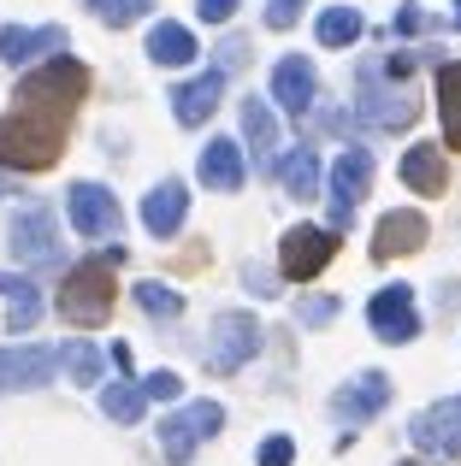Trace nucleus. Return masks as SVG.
Wrapping results in <instances>:
<instances>
[{"mask_svg":"<svg viewBox=\"0 0 461 466\" xmlns=\"http://www.w3.org/2000/svg\"><path fill=\"white\" fill-rule=\"evenodd\" d=\"M66 154V118L59 113H36V106H18V113L0 118V166L6 171H47Z\"/></svg>","mask_w":461,"mask_h":466,"instance_id":"nucleus-1","label":"nucleus"},{"mask_svg":"<svg viewBox=\"0 0 461 466\" xmlns=\"http://www.w3.org/2000/svg\"><path fill=\"white\" fill-rule=\"evenodd\" d=\"M59 313L77 330H95V325L113 319V260H107V254L66 272V284H59Z\"/></svg>","mask_w":461,"mask_h":466,"instance_id":"nucleus-2","label":"nucleus"},{"mask_svg":"<svg viewBox=\"0 0 461 466\" xmlns=\"http://www.w3.org/2000/svg\"><path fill=\"white\" fill-rule=\"evenodd\" d=\"M83 95H89V66L71 59V54H54L42 71H30V77L18 83V106H42V113H59V118H66Z\"/></svg>","mask_w":461,"mask_h":466,"instance_id":"nucleus-3","label":"nucleus"},{"mask_svg":"<svg viewBox=\"0 0 461 466\" xmlns=\"http://www.w3.org/2000/svg\"><path fill=\"white\" fill-rule=\"evenodd\" d=\"M361 118H367L373 130H408L420 118V101L408 89H391V83H384L379 59L361 66Z\"/></svg>","mask_w":461,"mask_h":466,"instance_id":"nucleus-4","label":"nucleus"},{"mask_svg":"<svg viewBox=\"0 0 461 466\" xmlns=\"http://www.w3.org/2000/svg\"><path fill=\"white\" fill-rule=\"evenodd\" d=\"M332 254H337V230H325V225H290L284 242H278V272H284L290 284H308V278L325 272Z\"/></svg>","mask_w":461,"mask_h":466,"instance_id":"nucleus-5","label":"nucleus"},{"mask_svg":"<svg viewBox=\"0 0 461 466\" xmlns=\"http://www.w3.org/2000/svg\"><path fill=\"white\" fill-rule=\"evenodd\" d=\"M220 425H225V408H220V401H190V408L166 413V420H160L166 461H172V466H190V461H196V443H201V437H213Z\"/></svg>","mask_w":461,"mask_h":466,"instance_id":"nucleus-6","label":"nucleus"},{"mask_svg":"<svg viewBox=\"0 0 461 466\" xmlns=\"http://www.w3.org/2000/svg\"><path fill=\"white\" fill-rule=\"evenodd\" d=\"M66 207H71L77 237H89V242L118 237V225H125V213H118V201H113V189H107V183H71Z\"/></svg>","mask_w":461,"mask_h":466,"instance_id":"nucleus-7","label":"nucleus"},{"mask_svg":"<svg viewBox=\"0 0 461 466\" xmlns=\"http://www.w3.org/2000/svg\"><path fill=\"white\" fill-rule=\"evenodd\" d=\"M325 189H332V230H349V218H355L361 195L373 189V154H367V148H349V154L332 166Z\"/></svg>","mask_w":461,"mask_h":466,"instance_id":"nucleus-8","label":"nucleus"},{"mask_svg":"<svg viewBox=\"0 0 461 466\" xmlns=\"http://www.w3.org/2000/svg\"><path fill=\"white\" fill-rule=\"evenodd\" d=\"M12 254H18V266H59V218L47 213V207H24L18 218H12Z\"/></svg>","mask_w":461,"mask_h":466,"instance_id":"nucleus-9","label":"nucleus"},{"mask_svg":"<svg viewBox=\"0 0 461 466\" xmlns=\"http://www.w3.org/2000/svg\"><path fill=\"white\" fill-rule=\"evenodd\" d=\"M254 349H261V325H254V313H220V319H213V342H208V366H213V372H237V366H249Z\"/></svg>","mask_w":461,"mask_h":466,"instance_id":"nucleus-10","label":"nucleus"},{"mask_svg":"<svg viewBox=\"0 0 461 466\" xmlns=\"http://www.w3.org/2000/svg\"><path fill=\"white\" fill-rule=\"evenodd\" d=\"M367 325H373V337H384V342H415L420 337L415 289H408V284H384L379 296L367 301Z\"/></svg>","mask_w":461,"mask_h":466,"instance_id":"nucleus-11","label":"nucleus"},{"mask_svg":"<svg viewBox=\"0 0 461 466\" xmlns=\"http://www.w3.org/2000/svg\"><path fill=\"white\" fill-rule=\"evenodd\" d=\"M408 437H415L420 455H461V396H444L432 408H420Z\"/></svg>","mask_w":461,"mask_h":466,"instance_id":"nucleus-12","label":"nucleus"},{"mask_svg":"<svg viewBox=\"0 0 461 466\" xmlns=\"http://www.w3.org/2000/svg\"><path fill=\"white\" fill-rule=\"evenodd\" d=\"M384 408H391V378L384 372H355L332 396V420L337 425H367V420H379Z\"/></svg>","mask_w":461,"mask_h":466,"instance_id":"nucleus-13","label":"nucleus"},{"mask_svg":"<svg viewBox=\"0 0 461 466\" xmlns=\"http://www.w3.org/2000/svg\"><path fill=\"white\" fill-rule=\"evenodd\" d=\"M54 372H59V349H47V342L0 349V396H6V390H42Z\"/></svg>","mask_w":461,"mask_h":466,"instance_id":"nucleus-14","label":"nucleus"},{"mask_svg":"<svg viewBox=\"0 0 461 466\" xmlns=\"http://www.w3.org/2000/svg\"><path fill=\"white\" fill-rule=\"evenodd\" d=\"M432 237V225L415 213V207H396L373 225V260H403V254H420Z\"/></svg>","mask_w":461,"mask_h":466,"instance_id":"nucleus-15","label":"nucleus"},{"mask_svg":"<svg viewBox=\"0 0 461 466\" xmlns=\"http://www.w3.org/2000/svg\"><path fill=\"white\" fill-rule=\"evenodd\" d=\"M272 95H278V106L284 113H308L313 106V95H320V71H313V59L308 54H284L272 66Z\"/></svg>","mask_w":461,"mask_h":466,"instance_id":"nucleus-16","label":"nucleus"},{"mask_svg":"<svg viewBox=\"0 0 461 466\" xmlns=\"http://www.w3.org/2000/svg\"><path fill=\"white\" fill-rule=\"evenodd\" d=\"M184 218H190V189L178 177L154 183L149 201H142V225H149V237H178V230H184Z\"/></svg>","mask_w":461,"mask_h":466,"instance_id":"nucleus-17","label":"nucleus"},{"mask_svg":"<svg viewBox=\"0 0 461 466\" xmlns=\"http://www.w3.org/2000/svg\"><path fill=\"white\" fill-rule=\"evenodd\" d=\"M220 95H225V71H201V77L178 83V89H172L178 125H208V118L220 113Z\"/></svg>","mask_w":461,"mask_h":466,"instance_id":"nucleus-18","label":"nucleus"},{"mask_svg":"<svg viewBox=\"0 0 461 466\" xmlns=\"http://www.w3.org/2000/svg\"><path fill=\"white\" fill-rule=\"evenodd\" d=\"M59 47H66V30H59V24H42V30H18V24H0V59H6V66L54 59Z\"/></svg>","mask_w":461,"mask_h":466,"instance_id":"nucleus-19","label":"nucleus"},{"mask_svg":"<svg viewBox=\"0 0 461 466\" xmlns=\"http://www.w3.org/2000/svg\"><path fill=\"white\" fill-rule=\"evenodd\" d=\"M242 142H249V154H254V171H266L272 177L278 171V118H272V106L266 101H242Z\"/></svg>","mask_w":461,"mask_h":466,"instance_id":"nucleus-20","label":"nucleus"},{"mask_svg":"<svg viewBox=\"0 0 461 466\" xmlns=\"http://www.w3.org/2000/svg\"><path fill=\"white\" fill-rule=\"evenodd\" d=\"M242 177H249V159H242V148L230 137H213L208 148H201V183L220 195H237Z\"/></svg>","mask_w":461,"mask_h":466,"instance_id":"nucleus-21","label":"nucleus"},{"mask_svg":"<svg viewBox=\"0 0 461 466\" xmlns=\"http://www.w3.org/2000/svg\"><path fill=\"white\" fill-rule=\"evenodd\" d=\"M403 183L420 189V195H444V189H450V166H444L438 142H415V148L403 154Z\"/></svg>","mask_w":461,"mask_h":466,"instance_id":"nucleus-22","label":"nucleus"},{"mask_svg":"<svg viewBox=\"0 0 461 466\" xmlns=\"http://www.w3.org/2000/svg\"><path fill=\"white\" fill-rule=\"evenodd\" d=\"M272 177L284 183V195H296V201H313V195H320V154L302 142V148L278 154V171H272Z\"/></svg>","mask_w":461,"mask_h":466,"instance_id":"nucleus-23","label":"nucleus"},{"mask_svg":"<svg viewBox=\"0 0 461 466\" xmlns=\"http://www.w3.org/2000/svg\"><path fill=\"white\" fill-rule=\"evenodd\" d=\"M196 54H201V42L184 30V24L166 18V24H154V30H149V59H154V66H190Z\"/></svg>","mask_w":461,"mask_h":466,"instance_id":"nucleus-24","label":"nucleus"},{"mask_svg":"<svg viewBox=\"0 0 461 466\" xmlns=\"http://www.w3.org/2000/svg\"><path fill=\"white\" fill-rule=\"evenodd\" d=\"M0 296L12 301V313H6V330H30L36 319H42V289H36L30 278H12V272H0Z\"/></svg>","mask_w":461,"mask_h":466,"instance_id":"nucleus-25","label":"nucleus"},{"mask_svg":"<svg viewBox=\"0 0 461 466\" xmlns=\"http://www.w3.org/2000/svg\"><path fill=\"white\" fill-rule=\"evenodd\" d=\"M438 113H444V142L461 148V59L438 66Z\"/></svg>","mask_w":461,"mask_h":466,"instance_id":"nucleus-26","label":"nucleus"},{"mask_svg":"<svg viewBox=\"0 0 461 466\" xmlns=\"http://www.w3.org/2000/svg\"><path fill=\"white\" fill-rule=\"evenodd\" d=\"M59 366L71 372V384H101V372H107V354L95 349V342H59Z\"/></svg>","mask_w":461,"mask_h":466,"instance_id":"nucleus-27","label":"nucleus"},{"mask_svg":"<svg viewBox=\"0 0 461 466\" xmlns=\"http://www.w3.org/2000/svg\"><path fill=\"white\" fill-rule=\"evenodd\" d=\"M101 413L118 420V425H137L142 413H149V390L142 384H107L101 390Z\"/></svg>","mask_w":461,"mask_h":466,"instance_id":"nucleus-28","label":"nucleus"},{"mask_svg":"<svg viewBox=\"0 0 461 466\" xmlns=\"http://www.w3.org/2000/svg\"><path fill=\"white\" fill-rule=\"evenodd\" d=\"M313 35H320V47H349L361 35V12L355 6H325L320 24H313Z\"/></svg>","mask_w":461,"mask_h":466,"instance_id":"nucleus-29","label":"nucleus"},{"mask_svg":"<svg viewBox=\"0 0 461 466\" xmlns=\"http://www.w3.org/2000/svg\"><path fill=\"white\" fill-rule=\"evenodd\" d=\"M137 308L154 313V319H172V313H184V296L166 289V284H137Z\"/></svg>","mask_w":461,"mask_h":466,"instance_id":"nucleus-30","label":"nucleus"},{"mask_svg":"<svg viewBox=\"0 0 461 466\" xmlns=\"http://www.w3.org/2000/svg\"><path fill=\"white\" fill-rule=\"evenodd\" d=\"M95 12H101V18L113 24V30H125L130 18H142V12H149V0H101Z\"/></svg>","mask_w":461,"mask_h":466,"instance_id":"nucleus-31","label":"nucleus"},{"mask_svg":"<svg viewBox=\"0 0 461 466\" xmlns=\"http://www.w3.org/2000/svg\"><path fill=\"white\" fill-rule=\"evenodd\" d=\"M142 390H149V401H172V396H184L178 372H149V378H142Z\"/></svg>","mask_w":461,"mask_h":466,"instance_id":"nucleus-32","label":"nucleus"},{"mask_svg":"<svg viewBox=\"0 0 461 466\" xmlns=\"http://www.w3.org/2000/svg\"><path fill=\"white\" fill-rule=\"evenodd\" d=\"M302 6H308V0H266V24H272V30H290V24L302 18Z\"/></svg>","mask_w":461,"mask_h":466,"instance_id":"nucleus-33","label":"nucleus"},{"mask_svg":"<svg viewBox=\"0 0 461 466\" xmlns=\"http://www.w3.org/2000/svg\"><path fill=\"white\" fill-rule=\"evenodd\" d=\"M302 319H308V325H332V319H337V296H308V301H302Z\"/></svg>","mask_w":461,"mask_h":466,"instance_id":"nucleus-34","label":"nucleus"},{"mask_svg":"<svg viewBox=\"0 0 461 466\" xmlns=\"http://www.w3.org/2000/svg\"><path fill=\"white\" fill-rule=\"evenodd\" d=\"M296 461V443H290V437H266L261 443V466H290Z\"/></svg>","mask_w":461,"mask_h":466,"instance_id":"nucleus-35","label":"nucleus"},{"mask_svg":"<svg viewBox=\"0 0 461 466\" xmlns=\"http://www.w3.org/2000/svg\"><path fill=\"white\" fill-rule=\"evenodd\" d=\"M396 30H403V35H420V30H432V12H426V6H415V0H408V6L396 12Z\"/></svg>","mask_w":461,"mask_h":466,"instance_id":"nucleus-36","label":"nucleus"},{"mask_svg":"<svg viewBox=\"0 0 461 466\" xmlns=\"http://www.w3.org/2000/svg\"><path fill=\"white\" fill-rule=\"evenodd\" d=\"M196 12H201L208 24H225L230 12H237V0H196Z\"/></svg>","mask_w":461,"mask_h":466,"instance_id":"nucleus-37","label":"nucleus"},{"mask_svg":"<svg viewBox=\"0 0 461 466\" xmlns=\"http://www.w3.org/2000/svg\"><path fill=\"white\" fill-rule=\"evenodd\" d=\"M242 59H249V42H225L220 47V71H237Z\"/></svg>","mask_w":461,"mask_h":466,"instance_id":"nucleus-38","label":"nucleus"},{"mask_svg":"<svg viewBox=\"0 0 461 466\" xmlns=\"http://www.w3.org/2000/svg\"><path fill=\"white\" fill-rule=\"evenodd\" d=\"M0 195H12V177H6V171H0Z\"/></svg>","mask_w":461,"mask_h":466,"instance_id":"nucleus-39","label":"nucleus"},{"mask_svg":"<svg viewBox=\"0 0 461 466\" xmlns=\"http://www.w3.org/2000/svg\"><path fill=\"white\" fill-rule=\"evenodd\" d=\"M396 466H426V461H396Z\"/></svg>","mask_w":461,"mask_h":466,"instance_id":"nucleus-40","label":"nucleus"},{"mask_svg":"<svg viewBox=\"0 0 461 466\" xmlns=\"http://www.w3.org/2000/svg\"><path fill=\"white\" fill-rule=\"evenodd\" d=\"M456 24H461V0H456Z\"/></svg>","mask_w":461,"mask_h":466,"instance_id":"nucleus-41","label":"nucleus"},{"mask_svg":"<svg viewBox=\"0 0 461 466\" xmlns=\"http://www.w3.org/2000/svg\"><path fill=\"white\" fill-rule=\"evenodd\" d=\"M83 6H101V0H83Z\"/></svg>","mask_w":461,"mask_h":466,"instance_id":"nucleus-42","label":"nucleus"}]
</instances>
